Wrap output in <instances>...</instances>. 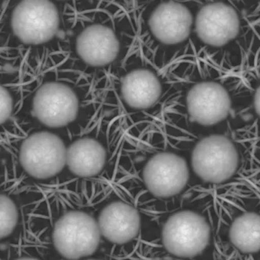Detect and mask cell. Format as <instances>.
<instances>
[{"label":"cell","instance_id":"obj_15","mask_svg":"<svg viewBox=\"0 0 260 260\" xmlns=\"http://www.w3.org/2000/svg\"><path fill=\"white\" fill-rule=\"evenodd\" d=\"M232 243L245 253L260 251V215L247 212L235 219L230 228Z\"/></svg>","mask_w":260,"mask_h":260},{"label":"cell","instance_id":"obj_14","mask_svg":"<svg viewBox=\"0 0 260 260\" xmlns=\"http://www.w3.org/2000/svg\"><path fill=\"white\" fill-rule=\"evenodd\" d=\"M106 162V150L93 138H81L67 149V164L69 170L80 177L96 176Z\"/></svg>","mask_w":260,"mask_h":260},{"label":"cell","instance_id":"obj_8","mask_svg":"<svg viewBox=\"0 0 260 260\" xmlns=\"http://www.w3.org/2000/svg\"><path fill=\"white\" fill-rule=\"evenodd\" d=\"M99 223L85 212H69L54 227L52 240L57 252L67 259H78L93 254L101 238Z\"/></svg>","mask_w":260,"mask_h":260},{"label":"cell","instance_id":"obj_2","mask_svg":"<svg viewBox=\"0 0 260 260\" xmlns=\"http://www.w3.org/2000/svg\"><path fill=\"white\" fill-rule=\"evenodd\" d=\"M73 15L53 0H15L2 16L1 67L35 76L53 66Z\"/></svg>","mask_w":260,"mask_h":260},{"label":"cell","instance_id":"obj_11","mask_svg":"<svg viewBox=\"0 0 260 260\" xmlns=\"http://www.w3.org/2000/svg\"><path fill=\"white\" fill-rule=\"evenodd\" d=\"M162 243L168 252L180 258H192L209 244L210 228L205 218L191 211L171 215L162 229Z\"/></svg>","mask_w":260,"mask_h":260},{"label":"cell","instance_id":"obj_13","mask_svg":"<svg viewBox=\"0 0 260 260\" xmlns=\"http://www.w3.org/2000/svg\"><path fill=\"white\" fill-rule=\"evenodd\" d=\"M98 223L105 239L116 244H124L138 236L141 217L133 206L116 202L102 210Z\"/></svg>","mask_w":260,"mask_h":260},{"label":"cell","instance_id":"obj_19","mask_svg":"<svg viewBox=\"0 0 260 260\" xmlns=\"http://www.w3.org/2000/svg\"><path fill=\"white\" fill-rule=\"evenodd\" d=\"M54 2H55L57 4L61 6L62 7L65 8L67 11H68L69 12L72 13V14H74L71 11L70 5L69 3H72V5H73L74 10H75L76 14H77V8H76V6H75V3L76 2L75 0H53Z\"/></svg>","mask_w":260,"mask_h":260},{"label":"cell","instance_id":"obj_1","mask_svg":"<svg viewBox=\"0 0 260 260\" xmlns=\"http://www.w3.org/2000/svg\"><path fill=\"white\" fill-rule=\"evenodd\" d=\"M138 41L134 11L98 3L72 16L63 47L52 67L84 76L100 93Z\"/></svg>","mask_w":260,"mask_h":260},{"label":"cell","instance_id":"obj_20","mask_svg":"<svg viewBox=\"0 0 260 260\" xmlns=\"http://www.w3.org/2000/svg\"><path fill=\"white\" fill-rule=\"evenodd\" d=\"M256 1L259 2V3H260V0H256Z\"/></svg>","mask_w":260,"mask_h":260},{"label":"cell","instance_id":"obj_5","mask_svg":"<svg viewBox=\"0 0 260 260\" xmlns=\"http://www.w3.org/2000/svg\"><path fill=\"white\" fill-rule=\"evenodd\" d=\"M179 86L185 88V106L189 121L203 126L223 122L232 109L227 87L231 72L205 59L188 56L172 66Z\"/></svg>","mask_w":260,"mask_h":260},{"label":"cell","instance_id":"obj_3","mask_svg":"<svg viewBox=\"0 0 260 260\" xmlns=\"http://www.w3.org/2000/svg\"><path fill=\"white\" fill-rule=\"evenodd\" d=\"M199 0H142L134 13L138 42L161 67L192 56Z\"/></svg>","mask_w":260,"mask_h":260},{"label":"cell","instance_id":"obj_12","mask_svg":"<svg viewBox=\"0 0 260 260\" xmlns=\"http://www.w3.org/2000/svg\"><path fill=\"white\" fill-rule=\"evenodd\" d=\"M143 176L151 194L169 198L184 190L189 180V169L184 158L174 153H159L146 164Z\"/></svg>","mask_w":260,"mask_h":260},{"label":"cell","instance_id":"obj_9","mask_svg":"<svg viewBox=\"0 0 260 260\" xmlns=\"http://www.w3.org/2000/svg\"><path fill=\"white\" fill-rule=\"evenodd\" d=\"M67 149L63 141L47 130L35 132L21 145L19 160L31 177L46 179L55 177L67 164Z\"/></svg>","mask_w":260,"mask_h":260},{"label":"cell","instance_id":"obj_4","mask_svg":"<svg viewBox=\"0 0 260 260\" xmlns=\"http://www.w3.org/2000/svg\"><path fill=\"white\" fill-rule=\"evenodd\" d=\"M260 14L255 0H199L192 39V56L233 72V47L246 21Z\"/></svg>","mask_w":260,"mask_h":260},{"label":"cell","instance_id":"obj_6","mask_svg":"<svg viewBox=\"0 0 260 260\" xmlns=\"http://www.w3.org/2000/svg\"><path fill=\"white\" fill-rule=\"evenodd\" d=\"M93 91L98 90L86 77L56 67L32 76L26 88L31 99V116L49 129H61L75 122L82 95Z\"/></svg>","mask_w":260,"mask_h":260},{"label":"cell","instance_id":"obj_17","mask_svg":"<svg viewBox=\"0 0 260 260\" xmlns=\"http://www.w3.org/2000/svg\"><path fill=\"white\" fill-rule=\"evenodd\" d=\"M141 1L142 0H97L98 3L114 5L128 11H134Z\"/></svg>","mask_w":260,"mask_h":260},{"label":"cell","instance_id":"obj_16","mask_svg":"<svg viewBox=\"0 0 260 260\" xmlns=\"http://www.w3.org/2000/svg\"><path fill=\"white\" fill-rule=\"evenodd\" d=\"M0 238H7L14 232L19 219V213L14 202L5 194L0 197Z\"/></svg>","mask_w":260,"mask_h":260},{"label":"cell","instance_id":"obj_18","mask_svg":"<svg viewBox=\"0 0 260 260\" xmlns=\"http://www.w3.org/2000/svg\"><path fill=\"white\" fill-rule=\"evenodd\" d=\"M253 107L256 114L260 118V85L255 91L254 96H253Z\"/></svg>","mask_w":260,"mask_h":260},{"label":"cell","instance_id":"obj_7","mask_svg":"<svg viewBox=\"0 0 260 260\" xmlns=\"http://www.w3.org/2000/svg\"><path fill=\"white\" fill-rule=\"evenodd\" d=\"M172 67L165 68L138 41L122 65L107 80L102 93H112L124 107L146 111L160 102L168 90L176 89Z\"/></svg>","mask_w":260,"mask_h":260},{"label":"cell","instance_id":"obj_10","mask_svg":"<svg viewBox=\"0 0 260 260\" xmlns=\"http://www.w3.org/2000/svg\"><path fill=\"white\" fill-rule=\"evenodd\" d=\"M238 151L223 135H211L197 143L192 153V166L199 178L218 184L231 178L238 166Z\"/></svg>","mask_w":260,"mask_h":260}]
</instances>
